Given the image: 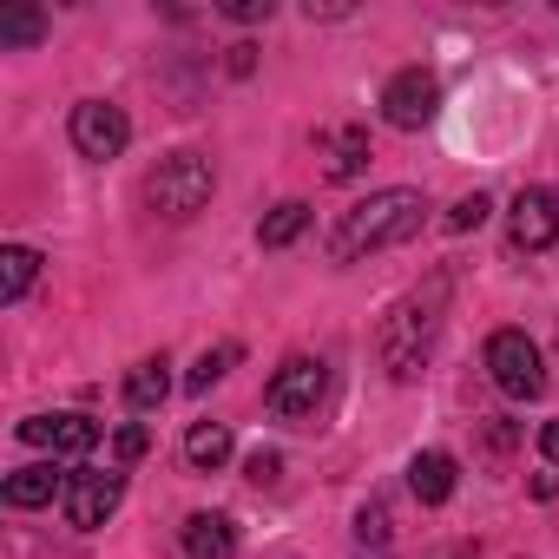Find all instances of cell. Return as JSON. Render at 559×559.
<instances>
[{
  "mask_svg": "<svg viewBox=\"0 0 559 559\" xmlns=\"http://www.w3.org/2000/svg\"><path fill=\"white\" fill-rule=\"evenodd\" d=\"M448 297H454V276H448V270H435L421 290H408V297L389 310V323H382L376 349H382V369H389L395 382H415V376H421V362H428V349H435V336H441Z\"/></svg>",
  "mask_w": 559,
  "mask_h": 559,
  "instance_id": "1",
  "label": "cell"
},
{
  "mask_svg": "<svg viewBox=\"0 0 559 559\" xmlns=\"http://www.w3.org/2000/svg\"><path fill=\"white\" fill-rule=\"evenodd\" d=\"M421 191H369L362 204H349L343 211V224H336V237H330V250L336 257H362V250H389V243H408L415 230H421Z\"/></svg>",
  "mask_w": 559,
  "mask_h": 559,
  "instance_id": "2",
  "label": "cell"
},
{
  "mask_svg": "<svg viewBox=\"0 0 559 559\" xmlns=\"http://www.w3.org/2000/svg\"><path fill=\"white\" fill-rule=\"evenodd\" d=\"M145 204L158 211V217H198L204 204H211V158H198V152H171V158H158V171L145 178Z\"/></svg>",
  "mask_w": 559,
  "mask_h": 559,
  "instance_id": "3",
  "label": "cell"
},
{
  "mask_svg": "<svg viewBox=\"0 0 559 559\" xmlns=\"http://www.w3.org/2000/svg\"><path fill=\"white\" fill-rule=\"evenodd\" d=\"M263 402H270V415H276V421H290V428H304V421H317V408L330 402V369H323L317 356H290L284 369L270 376Z\"/></svg>",
  "mask_w": 559,
  "mask_h": 559,
  "instance_id": "4",
  "label": "cell"
},
{
  "mask_svg": "<svg viewBox=\"0 0 559 559\" xmlns=\"http://www.w3.org/2000/svg\"><path fill=\"white\" fill-rule=\"evenodd\" d=\"M487 369H493L500 395H513V402H539V395H546V356H539L520 330H500V336L487 343Z\"/></svg>",
  "mask_w": 559,
  "mask_h": 559,
  "instance_id": "5",
  "label": "cell"
},
{
  "mask_svg": "<svg viewBox=\"0 0 559 559\" xmlns=\"http://www.w3.org/2000/svg\"><path fill=\"white\" fill-rule=\"evenodd\" d=\"M119 493H126V474L119 467H73L60 507H67V520L80 533H93V526H106V513L119 507Z\"/></svg>",
  "mask_w": 559,
  "mask_h": 559,
  "instance_id": "6",
  "label": "cell"
},
{
  "mask_svg": "<svg viewBox=\"0 0 559 559\" xmlns=\"http://www.w3.org/2000/svg\"><path fill=\"white\" fill-rule=\"evenodd\" d=\"M435 112H441V80H435V73L408 67V73H395V80L382 86V119H389L395 132H421Z\"/></svg>",
  "mask_w": 559,
  "mask_h": 559,
  "instance_id": "7",
  "label": "cell"
},
{
  "mask_svg": "<svg viewBox=\"0 0 559 559\" xmlns=\"http://www.w3.org/2000/svg\"><path fill=\"white\" fill-rule=\"evenodd\" d=\"M507 237H513V250H552L559 243V191L526 185L507 204Z\"/></svg>",
  "mask_w": 559,
  "mask_h": 559,
  "instance_id": "8",
  "label": "cell"
},
{
  "mask_svg": "<svg viewBox=\"0 0 559 559\" xmlns=\"http://www.w3.org/2000/svg\"><path fill=\"white\" fill-rule=\"evenodd\" d=\"M126 139H132V126H126V112L119 106H106V99H86V106H73V152L80 158H119L126 152Z\"/></svg>",
  "mask_w": 559,
  "mask_h": 559,
  "instance_id": "9",
  "label": "cell"
},
{
  "mask_svg": "<svg viewBox=\"0 0 559 559\" xmlns=\"http://www.w3.org/2000/svg\"><path fill=\"white\" fill-rule=\"evenodd\" d=\"M21 441L53 448V454H93L99 448V421H86V415H27Z\"/></svg>",
  "mask_w": 559,
  "mask_h": 559,
  "instance_id": "10",
  "label": "cell"
},
{
  "mask_svg": "<svg viewBox=\"0 0 559 559\" xmlns=\"http://www.w3.org/2000/svg\"><path fill=\"white\" fill-rule=\"evenodd\" d=\"M60 493H67V474H60L53 461H34V467L8 474V507H47V500H60Z\"/></svg>",
  "mask_w": 559,
  "mask_h": 559,
  "instance_id": "11",
  "label": "cell"
},
{
  "mask_svg": "<svg viewBox=\"0 0 559 559\" xmlns=\"http://www.w3.org/2000/svg\"><path fill=\"white\" fill-rule=\"evenodd\" d=\"M362 165H369V132H362V126H343V132L323 139V178L343 185V178H356Z\"/></svg>",
  "mask_w": 559,
  "mask_h": 559,
  "instance_id": "12",
  "label": "cell"
},
{
  "mask_svg": "<svg viewBox=\"0 0 559 559\" xmlns=\"http://www.w3.org/2000/svg\"><path fill=\"white\" fill-rule=\"evenodd\" d=\"M408 487H415V500L441 507V500L454 493V454H441V448L415 454V461H408Z\"/></svg>",
  "mask_w": 559,
  "mask_h": 559,
  "instance_id": "13",
  "label": "cell"
},
{
  "mask_svg": "<svg viewBox=\"0 0 559 559\" xmlns=\"http://www.w3.org/2000/svg\"><path fill=\"white\" fill-rule=\"evenodd\" d=\"M185 552H191V559H230V552H237L230 520H224V513H191V520H185Z\"/></svg>",
  "mask_w": 559,
  "mask_h": 559,
  "instance_id": "14",
  "label": "cell"
},
{
  "mask_svg": "<svg viewBox=\"0 0 559 559\" xmlns=\"http://www.w3.org/2000/svg\"><path fill=\"white\" fill-rule=\"evenodd\" d=\"M34 276H40V250L8 243V250H0V304H21L34 290Z\"/></svg>",
  "mask_w": 559,
  "mask_h": 559,
  "instance_id": "15",
  "label": "cell"
},
{
  "mask_svg": "<svg viewBox=\"0 0 559 559\" xmlns=\"http://www.w3.org/2000/svg\"><path fill=\"white\" fill-rule=\"evenodd\" d=\"M304 230H310V204H297V198H290V204H276V211L263 217L257 243H263V250H284V243H297Z\"/></svg>",
  "mask_w": 559,
  "mask_h": 559,
  "instance_id": "16",
  "label": "cell"
},
{
  "mask_svg": "<svg viewBox=\"0 0 559 559\" xmlns=\"http://www.w3.org/2000/svg\"><path fill=\"white\" fill-rule=\"evenodd\" d=\"M171 395V376H165V356H152V362H139L132 376H126V402L145 415V408H158Z\"/></svg>",
  "mask_w": 559,
  "mask_h": 559,
  "instance_id": "17",
  "label": "cell"
},
{
  "mask_svg": "<svg viewBox=\"0 0 559 559\" xmlns=\"http://www.w3.org/2000/svg\"><path fill=\"white\" fill-rule=\"evenodd\" d=\"M185 461H191V467H224V461H230V428H224V421H198V428L185 435Z\"/></svg>",
  "mask_w": 559,
  "mask_h": 559,
  "instance_id": "18",
  "label": "cell"
},
{
  "mask_svg": "<svg viewBox=\"0 0 559 559\" xmlns=\"http://www.w3.org/2000/svg\"><path fill=\"white\" fill-rule=\"evenodd\" d=\"M40 34H47V14H34V8L0 14V47H27V40H40Z\"/></svg>",
  "mask_w": 559,
  "mask_h": 559,
  "instance_id": "19",
  "label": "cell"
},
{
  "mask_svg": "<svg viewBox=\"0 0 559 559\" xmlns=\"http://www.w3.org/2000/svg\"><path fill=\"white\" fill-rule=\"evenodd\" d=\"M230 362H237V343H224V349H204V356H198V369H191L185 382H191V389H211V382H217Z\"/></svg>",
  "mask_w": 559,
  "mask_h": 559,
  "instance_id": "20",
  "label": "cell"
},
{
  "mask_svg": "<svg viewBox=\"0 0 559 559\" xmlns=\"http://www.w3.org/2000/svg\"><path fill=\"white\" fill-rule=\"evenodd\" d=\"M487 211H493V204L474 191V198H461V204L448 211V230H480V224H487Z\"/></svg>",
  "mask_w": 559,
  "mask_h": 559,
  "instance_id": "21",
  "label": "cell"
},
{
  "mask_svg": "<svg viewBox=\"0 0 559 559\" xmlns=\"http://www.w3.org/2000/svg\"><path fill=\"white\" fill-rule=\"evenodd\" d=\"M145 448H152V435H145V428H139V421H132V428H119V435H112V461H119V467H132V461H139V454H145Z\"/></svg>",
  "mask_w": 559,
  "mask_h": 559,
  "instance_id": "22",
  "label": "cell"
},
{
  "mask_svg": "<svg viewBox=\"0 0 559 559\" xmlns=\"http://www.w3.org/2000/svg\"><path fill=\"white\" fill-rule=\"evenodd\" d=\"M356 526H362V546H382V539H389V513H382V507H362Z\"/></svg>",
  "mask_w": 559,
  "mask_h": 559,
  "instance_id": "23",
  "label": "cell"
},
{
  "mask_svg": "<svg viewBox=\"0 0 559 559\" xmlns=\"http://www.w3.org/2000/svg\"><path fill=\"white\" fill-rule=\"evenodd\" d=\"M276 474H284V461H276V454H263V448H257V454H250V480H257V487H270Z\"/></svg>",
  "mask_w": 559,
  "mask_h": 559,
  "instance_id": "24",
  "label": "cell"
},
{
  "mask_svg": "<svg viewBox=\"0 0 559 559\" xmlns=\"http://www.w3.org/2000/svg\"><path fill=\"white\" fill-rule=\"evenodd\" d=\"M237 21H270V0H230Z\"/></svg>",
  "mask_w": 559,
  "mask_h": 559,
  "instance_id": "25",
  "label": "cell"
},
{
  "mask_svg": "<svg viewBox=\"0 0 559 559\" xmlns=\"http://www.w3.org/2000/svg\"><path fill=\"white\" fill-rule=\"evenodd\" d=\"M539 454L559 467V421H546V428H539Z\"/></svg>",
  "mask_w": 559,
  "mask_h": 559,
  "instance_id": "26",
  "label": "cell"
}]
</instances>
